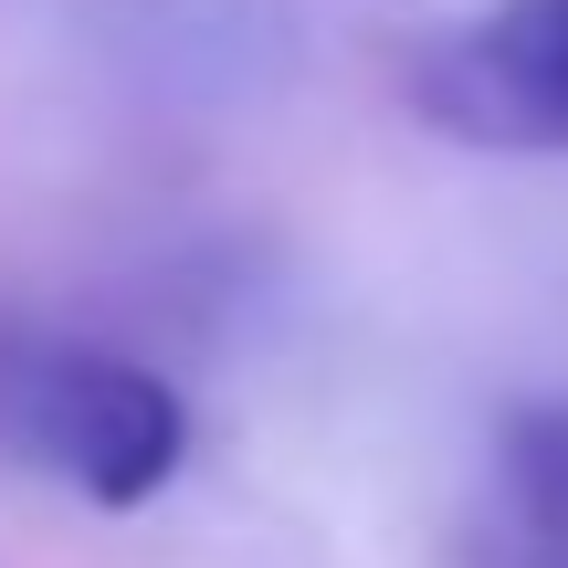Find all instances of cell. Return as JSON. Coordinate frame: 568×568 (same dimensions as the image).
I'll return each mask as SVG.
<instances>
[{"mask_svg": "<svg viewBox=\"0 0 568 568\" xmlns=\"http://www.w3.org/2000/svg\"><path fill=\"white\" fill-rule=\"evenodd\" d=\"M0 453L42 464L84 506L126 516L180 485L190 464V400L159 368L116 347H21L0 337Z\"/></svg>", "mask_w": 568, "mask_h": 568, "instance_id": "1", "label": "cell"}, {"mask_svg": "<svg viewBox=\"0 0 568 568\" xmlns=\"http://www.w3.org/2000/svg\"><path fill=\"white\" fill-rule=\"evenodd\" d=\"M422 105L474 148H568V0H495L422 63Z\"/></svg>", "mask_w": 568, "mask_h": 568, "instance_id": "2", "label": "cell"}, {"mask_svg": "<svg viewBox=\"0 0 568 568\" xmlns=\"http://www.w3.org/2000/svg\"><path fill=\"white\" fill-rule=\"evenodd\" d=\"M506 485H516V506H527L537 548H568V410H527V422H516Z\"/></svg>", "mask_w": 568, "mask_h": 568, "instance_id": "3", "label": "cell"}]
</instances>
